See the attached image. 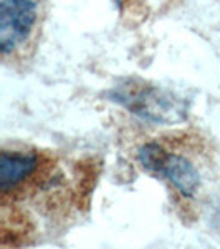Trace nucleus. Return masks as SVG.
Masks as SVG:
<instances>
[{"mask_svg": "<svg viewBox=\"0 0 220 249\" xmlns=\"http://www.w3.org/2000/svg\"><path fill=\"white\" fill-rule=\"evenodd\" d=\"M38 158L33 153H10L3 151L0 156V190L3 193L14 190L37 170Z\"/></svg>", "mask_w": 220, "mask_h": 249, "instance_id": "obj_4", "label": "nucleus"}, {"mask_svg": "<svg viewBox=\"0 0 220 249\" xmlns=\"http://www.w3.org/2000/svg\"><path fill=\"white\" fill-rule=\"evenodd\" d=\"M38 23L37 0H2L0 2V48L10 55L25 45Z\"/></svg>", "mask_w": 220, "mask_h": 249, "instance_id": "obj_2", "label": "nucleus"}, {"mask_svg": "<svg viewBox=\"0 0 220 249\" xmlns=\"http://www.w3.org/2000/svg\"><path fill=\"white\" fill-rule=\"evenodd\" d=\"M110 98L133 115L161 124H175L187 118L186 100L157 87L138 80H126L110 91Z\"/></svg>", "mask_w": 220, "mask_h": 249, "instance_id": "obj_1", "label": "nucleus"}, {"mask_svg": "<svg viewBox=\"0 0 220 249\" xmlns=\"http://www.w3.org/2000/svg\"><path fill=\"white\" fill-rule=\"evenodd\" d=\"M156 175L164 176L175 190L182 196H187V198L195 195L199 183H201V176H199V171L195 170V166L181 155L167 153Z\"/></svg>", "mask_w": 220, "mask_h": 249, "instance_id": "obj_3", "label": "nucleus"}, {"mask_svg": "<svg viewBox=\"0 0 220 249\" xmlns=\"http://www.w3.org/2000/svg\"><path fill=\"white\" fill-rule=\"evenodd\" d=\"M166 155H167V151L164 150L161 144L147 143L139 150L138 158H139V163H141V166L144 170H147L151 173H157L162 160L166 158Z\"/></svg>", "mask_w": 220, "mask_h": 249, "instance_id": "obj_5", "label": "nucleus"}]
</instances>
